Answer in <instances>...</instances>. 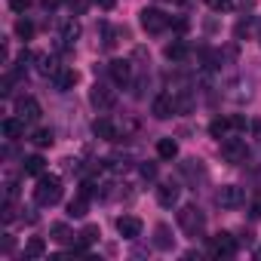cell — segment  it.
Masks as SVG:
<instances>
[{
    "mask_svg": "<svg viewBox=\"0 0 261 261\" xmlns=\"http://www.w3.org/2000/svg\"><path fill=\"white\" fill-rule=\"evenodd\" d=\"M62 200V178L59 175H40L34 188V203L37 206H56Z\"/></svg>",
    "mask_w": 261,
    "mask_h": 261,
    "instance_id": "cell-1",
    "label": "cell"
},
{
    "mask_svg": "<svg viewBox=\"0 0 261 261\" xmlns=\"http://www.w3.org/2000/svg\"><path fill=\"white\" fill-rule=\"evenodd\" d=\"M178 227L188 233V237H200L203 233V227H206V215L197 209V206H181L178 209Z\"/></svg>",
    "mask_w": 261,
    "mask_h": 261,
    "instance_id": "cell-2",
    "label": "cell"
},
{
    "mask_svg": "<svg viewBox=\"0 0 261 261\" xmlns=\"http://www.w3.org/2000/svg\"><path fill=\"white\" fill-rule=\"evenodd\" d=\"M209 255H212V258H233V255H237V240H233L227 230L209 237Z\"/></svg>",
    "mask_w": 261,
    "mask_h": 261,
    "instance_id": "cell-3",
    "label": "cell"
},
{
    "mask_svg": "<svg viewBox=\"0 0 261 261\" xmlns=\"http://www.w3.org/2000/svg\"><path fill=\"white\" fill-rule=\"evenodd\" d=\"M169 16L163 13V10H154V7H148V10H142V28L148 31V34H163L166 28H169Z\"/></svg>",
    "mask_w": 261,
    "mask_h": 261,
    "instance_id": "cell-4",
    "label": "cell"
},
{
    "mask_svg": "<svg viewBox=\"0 0 261 261\" xmlns=\"http://www.w3.org/2000/svg\"><path fill=\"white\" fill-rule=\"evenodd\" d=\"M221 157H224L227 163L240 166V163H246L249 148H246V142H243V139H227V136H224V142H221Z\"/></svg>",
    "mask_w": 261,
    "mask_h": 261,
    "instance_id": "cell-5",
    "label": "cell"
},
{
    "mask_svg": "<svg viewBox=\"0 0 261 261\" xmlns=\"http://www.w3.org/2000/svg\"><path fill=\"white\" fill-rule=\"evenodd\" d=\"M89 101H92L95 111H111V108L117 105V92H114L111 86H105V83H95V86L89 89Z\"/></svg>",
    "mask_w": 261,
    "mask_h": 261,
    "instance_id": "cell-6",
    "label": "cell"
},
{
    "mask_svg": "<svg viewBox=\"0 0 261 261\" xmlns=\"http://www.w3.org/2000/svg\"><path fill=\"white\" fill-rule=\"evenodd\" d=\"M215 203L224 206V209H237V206L246 203V194H243V188H237V185H224V188H218Z\"/></svg>",
    "mask_w": 261,
    "mask_h": 261,
    "instance_id": "cell-7",
    "label": "cell"
},
{
    "mask_svg": "<svg viewBox=\"0 0 261 261\" xmlns=\"http://www.w3.org/2000/svg\"><path fill=\"white\" fill-rule=\"evenodd\" d=\"M151 114H154L157 120H169L172 114H178V108H175V95H172V92H160V95L154 98V105H151Z\"/></svg>",
    "mask_w": 261,
    "mask_h": 261,
    "instance_id": "cell-8",
    "label": "cell"
},
{
    "mask_svg": "<svg viewBox=\"0 0 261 261\" xmlns=\"http://www.w3.org/2000/svg\"><path fill=\"white\" fill-rule=\"evenodd\" d=\"M16 114H19L25 123H34V120L40 117V101L31 98V95H22V98L16 101Z\"/></svg>",
    "mask_w": 261,
    "mask_h": 261,
    "instance_id": "cell-9",
    "label": "cell"
},
{
    "mask_svg": "<svg viewBox=\"0 0 261 261\" xmlns=\"http://www.w3.org/2000/svg\"><path fill=\"white\" fill-rule=\"evenodd\" d=\"M108 71H111V80L117 86H129V80H133V65H129L126 59H114Z\"/></svg>",
    "mask_w": 261,
    "mask_h": 261,
    "instance_id": "cell-10",
    "label": "cell"
},
{
    "mask_svg": "<svg viewBox=\"0 0 261 261\" xmlns=\"http://www.w3.org/2000/svg\"><path fill=\"white\" fill-rule=\"evenodd\" d=\"M117 230H120L123 240H136V237H142V221L136 215H120L117 218Z\"/></svg>",
    "mask_w": 261,
    "mask_h": 261,
    "instance_id": "cell-11",
    "label": "cell"
},
{
    "mask_svg": "<svg viewBox=\"0 0 261 261\" xmlns=\"http://www.w3.org/2000/svg\"><path fill=\"white\" fill-rule=\"evenodd\" d=\"M92 136L101 139V142H117V139H120V129H117L108 117H101V120L92 123Z\"/></svg>",
    "mask_w": 261,
    "mask_h": 261,
    "instance_id": "cell-12",
    "label": "cell"
},
{
    "mask_svg": "<svg viewBox=\"0 0 261 261\" xmlns=\"http://www.w3.org/2000/svg\"><path fill=\"white\" fill-rule=\"evenodd\" d=\"M181 175H185L194 188H197L200 181H206V169H203L200 160H185V163H181Z\"/></svg>",
    "mask_w": 261,
    "mask_h": 261,
    "instance_id": "cell-13",
    "label": "cell"
},
{
    "mask_svg": "<svg viewBox=\"0 0 261 261\" xmlns=\"http://www.w3.org/2000/svg\"><path fill=\"white\" fill-rule=\"evenodd\" d=\"M157 203H160V206H166V209H169V206H175V203H178V185H172V181L160 185V188H157Z\"/></svg>",
    "mask_w": 261,
    "mask_h": 261,
    "instance_id": "cell-14",
    "label": "cell"
},
{
    "mask_svg": "<svg viewBox=\"0 0 261 261\" xmlns=\"http://www.w3.org/2000/svg\"><path fill=\"white\" fill-rule=\"evenodd\" d=\"M49 240H56L59 246H74V233H71V227L65 221H56L49 227Z\"/></svg>",
    "mask_w": 261,
    "mask_h": 261,
    "instance_id": "cell-15",
    "label": "cell"
},
{
    "mask_svg": "<svg viewBox=\"0 0 261 261\" xmlns=\"http://www.w3.org/2000/svg\"><path fill=\"white\" fill-rule=\"evenodd\" d=\"M0 129H4V139H22L25 136V120L22 117H10V120H4V126H0Z\"/></svg>",
    "mask_w": 261,
    "mask_h": 261,
    "instance_id": "cell-16",
    "label": "cell"
},
{
    "mask_svg": "<svg viewBox=\"0 0 261 261\" xmlns=\"http://www.w3.org/2000/svg\"><path fill=\"white\" fill-rule=\"evenodd\" d=\"M163 56H166L169 62H175V65H178V62H185V59L191 56V49H188V43H185V40H172V43L163 49Z\"/></svg>",
    "mask_w": 261,
    "mask_h": 261,
    "instance_id": "cell-17",
    "label": "cell"
},
{
    "mask_svg": "<svg viewBox=\"0 0 261 261\" xmlns=\"http://www.w3.org/2000/svg\"><path fill=\"white\" fill-rule=\"evenodd\" d=\"M53 83H56L59 92H68V89L77 83V71H71V68H59V74L53 77Z\"/></svg>",
    "mask_w": 261,
    "mask_h": 261,
    "instance_id": "cell-18",
    "label": "cell"
},
{
    "mask_svg": "<svg viewBox=\"0 0 261 261\" xmlns=\"http://www.w3.org/2000/svg\"><path fill=\"white\" fill-rule=\"evenodd\" d=\"M86 212H89V194L80 191V194L68 203V215H71V218H83Z\"/></svg>",
    "mask_w": 261,
    "mask_h": 261,
    "instance_id": "cell-19",
    "label": "cell"
},
{
    "mask_svg": "<svg viewBox=\"0 0 261 261\" xmlns=\"http://www.w3.org/2000/svg\"><path fill=\"white\" fill-rule=\"evenodd\" d=\"M154 246L163 249V252H169V249L175 246V237H172V230H169L166 224H157V230H154Z\"/></svg>",
    "mask_w": 261,
    "mask_h": 261,
    "instance_id": "cell-20",
    "label": "cell"
},
{
    "mask_svg": "<svg viewBox=\"0 0 261 261\" xmlns=\"http://www.w3.org/2000/svg\"><path fill=\"white\" fill-rule=\"evenodd\" d=\"M157 157L160 160H175L178 157V142L175 139H160L157 142Z\"/></svg>",
    "mask_w": 261,
    "mask_h": 261,
    "instance_id": "cell-21",
    "label": "cell"
},
{
    "mask_svg": "<svg viewBox=\"0 0 261 261\" xmlns=\"http://www.w3.org/2000/svg\"><path fill=\"white\" fill-rule=\"evenodd\" d=\"M59 62H56V56H37V71L43 74V77H56L59 74Z\"/></svg>",
    "mask_w": 261,
    "mask_h": 261,
    "instance_id": "cell-22",
    "label": "cell"
},
{
    "mask_svg": "<svg viewBox=\"0 0 261 261\" xmlns=\"http://www.w3.org/2000/svg\"><path fill=\"white\" fill-rule=\"evenodd\" d=\"M43 169H46L43 157H37V154H34V157H28V160H25V172H28V175H37V178H40V175H43Z\"/></svg>",
    "mask_w": 261,
    "mask_h": 261,
    "instance_id": "cell-23",
    "label": "cell"
},
{
    "mask_svg": "<svg viewBox=\"0 0 261 261\" xmlns=\"http://www.w3.org/2000/svg\"><path fill=\"white\" fill-rule=\"evenodd\" d=\"M77 237H80V246L86 249V246H92V243H95V240H98L101 233H98V227H95V224H86V227H83V230H80Z\"/></svg>",
    "mask_w": 261,
    "mask_h": 261,
    "instance_id": "cell-24",
    "label": "cell"
},
{
    "mask_svg": "<svg viewBox=\"0 0 261 261\" xmlns=\"http://www.w3.org/2000/svg\"><path fill=\"white\" fill-rule=\"evenodd\" d=\"M43 252H46V246H43V240H40V237L28 240V246H25V258H40Z\"/></svg>",
    "mask_w": 261,
    "mask_h": 261,
    "instance_id": "cell-25",
    "label": "cell"
},
{
    "mask_svg": "<svg viewBox=\"0 0 261 261\" xmlns=\"http://www.w3.org/2000/svg\"><path fill=\"white\" fill-rule=\"evenodd\" d=\"M77 37H80V25H77V22H68V25L62 28V40L71 46V43H77Z\"/></svg>",
    "mask_w": 261,
    "mask_h": 261,
    "instance_id": "cell-26",
    "label": "cell"
},
{
    "mask_svg": "<svg viewBox=\"0 0 261 261\" xmlns=\"http://www.w3.org/2000/svg\"><path fill=\"white\" fill-rule=\"evenodd\" d=\"M31 142H34L37 148H49V145H53V129H37V133L31 136Z\"/></svg>",
    "mask_w": 261,
    "mask_h": 261,
    "instance_id": "cell-27",
    "label": "cell"
},
{
    "mask_svg": "<svg viewBox=\"0 0 261 261\" xmlns=\"http://www.w3.org/2000/svg\"><path fill=\"white\" fill-rule=\"evenodd\" d=\"M227 129H230V120H212L209 133H212L215 139H224V136H227Z\"/></svg>",
    "mask_w": 261,
    "mask_h": 261,
    "instance_id": "cell-28",
    "label": "cell"
},
{
    "mask_svg": "<svg viewBox=\"0 0 261 261\" xmlns=\"http://www.w3.org/2000/svg\"><path fill=\"white\" fill-rule=\"evenodd\" d=\"M16 34H19L22 40H31V34H34V25H31L28 19H19V22H16Z\"/></svg>",
    "mask_w": 261,
    "mask_h": 261,
    "instance_id": "cell-29",
    "label": "cell"
},
{
    "mask_svg": "<svg viewBox=\"0 0 261 261\" xmlns=\"http://www.w3.org/2000/svg\"><path fill=\"white\" fill-rule=\"evenodd\" d=\"M212 13H230L233 10V0H206Z\"/></svg>",
    "mask_w": 261,
    "mask_h": 261,
    "instance_id": "cell-30",
    "label": "cell"
},
{
    "mask_svg": "<svg viewBox=\"0 0 261 261\" xmlns=\"http://www.w3.org/2000/svg\"><path fill=\"white\" fill-rule=\"evenodd\" d=\"M139 172H142V178H145V181H154V178H157V166H154V163H142V169H139Z\"/></svg>",
    "mask_w": 261,
    "mask_h": 261,
    "instance_id": "cell-31",
    "label": "cell"
},
{
    "mask_svg": "<svg viewBox=\"0 0 261 261\" xmlns=\"http://www.w3.org/2000/svg\"><path fill=\"white\" fill-rule=\"evenodd\" d=\"M28 62H31V53H28V49H25V53H19V59H16V71L22 74V71L28 68Z\"/></svg>",
    "mask_w": 261,
    "mask_h": 261,
    "instance_id": "cell-32",
    "label": "cell"
},
{
    "mask_svg": "<svg viewBox=\"0 0 261 261\" xmlns=\"http://www.w3.org/2000/svg\"><path fill=\"white\" fill-rule=\"evenodd\" d=\"M28 7H31V0H10V10L13 13H25Z\"/></svg>",
    "mask_w": 261,
    "mask_h": 261,
    "instance_id": "cell-33",
    "label": "cell"
},
{
    "mask_svg": "<svg viewBox=\"0 0 261 261\" xmlns=\"http://www.w3.org/2000/svg\"><path fill=\"white\" fill-rule=\"evenodd\" d=\"M86 7H89V0H71V13H77V16H83Z\"/></svg>",
    "mask_w": 261,
    "mask_h": 261,
    "instance_id": "cell-34",
    "label": "cell"
},
{
    "mask_svg": "<svg viewBox=\"0 0 261 261\" xmlns=\"http://www.w3.org/2000/svg\"><path fill=\"white\" fill-rule=\"evenodd\" d=\"M230 126H233V129H246V120H243L240 114H233V117H230Z\"/></svg>",
    "mask_w": 261,
    "mask_h": 261,
    "instance_id": "cell-35",
    "label": "cell"
},
{
    "mask_svg": "<svg viewBox=\"0 0 261 261\" xmlns=\"http://www.w3.org/2000/svg\"><path fill=\"white\" fill-rule=\"evenodd\" d=\"M252 136L255 142H261V120H252Z\"/></svg>",
    "mask_w": 261,
    "mask_h": 261,
    "instance_id": "cell-36",
    "label": "cell"
},
{
    "mask_svg": "<svg viewBox=\"0 0 261 261\" xmlns=\"http://www.w3.org/2000/svg\"><path fill=\"white\" fill-rule=\"evenodd\" d=\"M59 4H62V0H40V7H43V10H56Z\"/></svg>",
    "mask_w": 261,
    "mask_h": 261,
    "instance_id": "cell-37",
    "label": "cell"
},
{
    "mask_svg": "<svg viewBox=\"0 0 261 261\" xmlns=\"http://www.w3.org/2000/svg\"><path fill=\"white\" fill-rule=\"evenodd\" d=\"M252 218H261V200H255V206H252Z\"/></svg>",
    "mask_w": 261,
    "mask_h": 261,
    "instance_id": "cell-38",
    "label": "cell"
},
{
    "mask_svg": "<svg viewBox=\"0 0 261 261\" xmlns=\"http://www.w3.org/2000/svg\"><path fill=\"white\" fill-rule=\"evenodd\" d=\"M95 4H98L101 10H114V0H95Z\"/></svg>",
    "mask_w": 261,
    "mask_h": 261,
    "instance_id": "cell-39",
    "label": "cell"
},
{
    "mask_svg": "<svg viewBox=\"0 0 261 261\" xmlns=\"http://www.w3.org/2000/svg\"><path fill=\"white\" fill-rule=\"evenodd\" d=\"M255 258H261V246H258V249H255Z\"/></svg>",
    "mask_w": 261,
    "mask_h": 261,
    "instance_id": "cell-40",
    "label": "cell"
}]
</instances>
